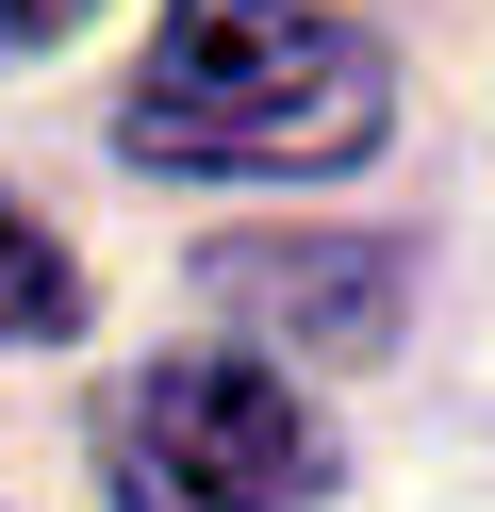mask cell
Instances as JSON below:
<instances>
[{
  "instance_id": "cell-1",
  "label": "cell",
  "mask_w": 495,
  "mask_h": 512,
  "mask_svg": "<svg viewBox=\"0 0 495 512\" xmlns=\"http://www.w3.org/2000/svg\"><path fill=\"white\" fill-rule=\"evenodd\" d=\"M116 133L165 182H347L396 133V67L363 17L314 0H165V50L132 67Z\"/></svg>"
},
{
  "instance_id": "cell-4",
  "label": "cell",
  "mask_w": 495,
  "mask_h": 512,
  "mask_svg": "<svg viewBox=\"0 0 495 512\" xmlns=\"http://www.w3.org/2000/svg\"><path fill=\"white\" fill-rule=\"evenodd\" d=\"M50 331H83V281H66V232L0 182V347H50Z\"/></svg>"
},
{
  "instance_id": "cell-5",
  "label": "cell",
  "mask_w": 495,
  "mask_h": 512,
  "mask_svg": "<svg viewBox=\"0 0 495 512\" xmlns=\"http://www.w3.org/2000/svg\"><path fill=\"white\" fill-rule=\"evenodd\" d=\"M99 0H0V67H33V50H66Z\"/></svg>"
},
{
  "instance_id": "cell-3",
  "label": "cell",
  "mask_w": 495,
  "mask_h": 512,
  "mask_svg": "<svg viewBox=\"0 0 495 512\" xmlns=\"http://www.w3.org/2000/svg\"><path fill=\"white\" fill-rule=\"evenodd\" d=\"M198 281H215V314L314 347V364H363L413 314L396 298V248H363V232H231V248H198Z\"/></svg>"
},
{
  "instance_id": "cell-2",
  "label": "cell",
  "mask_w": 495,
  "mask_h": 512,
  "mask_svg": "<svg viewBox=\"0 0 495 512\" xmlns=\"http://www.w3.org/2000/svg\"><path fill=\"white\" fill-rule=\"evenodd\" d=\"M99 479H116V512H297L330 496V430L297 413V380L182 347L99 397Z\"/></svg>"
}]
</instances>
